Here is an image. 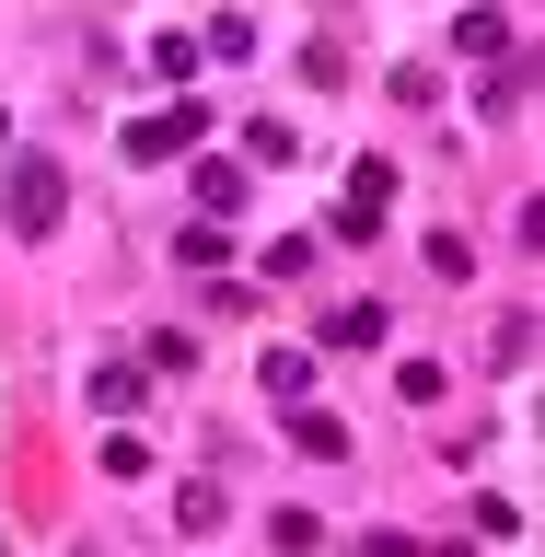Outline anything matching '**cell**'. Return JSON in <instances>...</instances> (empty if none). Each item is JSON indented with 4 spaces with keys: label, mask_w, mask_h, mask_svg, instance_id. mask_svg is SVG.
Here are the masks:
<instances>
[{
    "label": "cell",
    "mask_w": 545,
    "mask_h": 557,
    "mask_svg": "<svg viewBox=\"0 0 545 557\" xmlns=\"http://www.w3.org/2000/svg\"><path fill=\"white\" fill-rule=\"evenodd\" d=\"M59 209H70V174L47 163V151H24V163H12V186H0V221H12L24 244H47V233H59Z\"/></svg>",
    "instance_id": "cell-1"
},
{
    "label": "cell",
    "mask_w": 545,
    "mask_h": 557,
    "mask_svg": "<svg viewBox=\"0 0 545 557\" xmlns=\"http://www.w3.org/2000/svg\"><path fill=\"white\" fill-rule=\"evenodd\" d=\"M186 139H209V104H198V94L163 104V116H139V128H128V163H174Z\"/></svg>",
    "instance_id": "cell-2"
},
{
    "label": "cell",
    "mask_w": 545,
    "mask_h": 557,
    "mask_svg": "<svg viewBox=\"0 0 545 557\" xmlns=\"http://www.w3.org/2000/svg\"><path fill=\"white\" fill-rule=\"evenodd\" d=\"M383 209H395V174H383V163H348V198H337V233H348V244H372V233H383Z\"/></svg>",
    "instance_id": "cell-3"
},
{
    "label": "cell",
    "mask_w": 545,
    "mask_h": 557,
    "mask_svg": "<svg viewBox=\"0 0 545 557\" xmlns=\"http://www.w3.org/2000/svg\"><path fill=\"white\" fill-rule=\"evenodd\" d=\"M139 383H151V372H128V360H94V383H82V395H94V418H128V407H139Z\"/></svg>",
    "instance_id": "cell-4"
},
{
    "label": "cell",
    "mask_w": 545,
    "mask_h": 557,
    "mask_svg": "<svg viewBox=\"0 0 545 557\" xmlns=\"http://www.w3.org/2000/svg\"><path fill=\"white\" fill-rule=\"evenodd\" d=\"M268 395L278 407H313V348H268Z\"/></svg>",
    "instance_id": "cell-5"
},
{
    "label": "cell",
    "mask_w": 545,
    "mask_h": 557,
    "mask_svg": "<svg viewBox=\"0 0 545 557\" xmlns=\"http://www.w3.org/2000/svg\"><path fill=\"white\" fill-rule=\"evenodd\" d=\"M325 348H383V302H337L325 313Z\"/></svg>",
    "instance_id": "cell-6"
},
{
    "label": "cell",
    "mask_w": 545,
    "mask_h": 557,
    "mask_svg": "<svg viewBox=\"0 0 545 557\" xmlns=\"http://www.w3.org/2000/svg\"><path fill=\"white\" fill-rule=\"evenodd\" d=\"M453 47H465V59H499V47H511V12H453Z\"/></svg>",
    "instance_id": "cell-7"
},
{
    "label": "cell",
    "mask_w": 545,
    "mask_h": 557,
    "mask_svg": "<svg viewBox=\"0 0 545 557\" xmlns=\"http://www.w3.org/2000/svg\"><path fill=\"white\" fill-rule=\"evenodd\" d=\"M290 442H302L313 465H337V453H348V430H337V418H325V407H290Z\"/></svg>",
    "instance_id": "cell-8"
},
{
    "label": "cell",
    "mask_w": 545,
    "mask_h": 557,
    "mask_svg": "<svg viewBox=\"0 0 545 557\" xmlns=\"http://www.w3.org/2000/svg\"><path fill=\"white\" fill-rule=\"evenodd\" d=\"M198 209H209V221H233V209H244V163H198Z\"/></svg>",
    "instance_id": "cell-9"
},
{
    "label": "cell",
    "mask_w": 545,
    "mask_h": 557,
    "mask_svg": "<svg viewBox=\"0 0 545 557\" xmlns=\"http://www.w3.org/2000/svg\"><path fill=\"white\" fill-rule=\"evenodd\" d=\"M268 546L278 557H313V546H325V522H313V511H268Z\"/></svg>",
    "instance_id": "cell-10"
},
{
    "label": "cell",
    "mask_w": 545,
    "mask_h": 557,
    "mask_svg": "<svg viewBox=\"0 0 545 557\" xmlns=\"http://www.w3.org/2000/svg\"><path fill=\"white\" fill-rule=\"evenodd\" d=\"M221 511H233V499H221V487H209V476L186 487V499H174V522H186V534H221Z\"/></svg>",
    "instance_id": "cell-11"
},
{
    "label": "cell",
    "mask_w": 545,
    "mask_h": 557,
    "mask_svg": "<svg viewBox=\"0 0 545 557\" xmlns=\"http://www.w3.org/2000/svg\"><path fill=\"white\" fill-rule=\"evenodd\" d=\"M104 476H151V442L139 430H104Z\"/></svg>",
    "instance_id": "cell-12"
},
{
    "label": "cell",
    "mask_w": 545,
    "mask_h": 557,
    "mask_svg": "<svg viewBox=\"0 0 545 557\" xmlns=\"http://www.w3.org/2000/svg\"><path fill=\"white\" fill-rule=\"evenodd\" d=\"M360 557H430V546H418V534H383V522H372V534H360Z\"/></svg>",
    "instance_id": "cell-13"
}]
</instances>
